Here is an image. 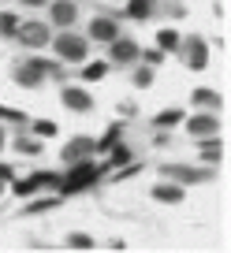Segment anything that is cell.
<instances>
[{
    "instance_id": "obj_2",
    "label": "cell",
    "mask_w": 231,
    "mask_h": 253,
    "mask_svg": "<svg viewBox=\"0 0 231 253\" xmlns=\"http://www.w3.org/2000/svg\"><path fill=\"white\" fill-rule=\"evenodd\" d=\"M48 45H52L56 56H60V60H67V63H82V60H86V52H90V41L79 38V34H71V30L56 34Z\"/></svg>"
},
{
    "instance_id": "obj_11",
    "label": "cell",
    "mask_w": 231,
    "mask_h": 253,
    "mask_svg": "<svg viewBox=\"0 0 231 253\" xmlns=\"http://www.w3.org/2000/svg\"><path fill=\"white\" fill-rule=\"evenodd\" d=\"M186 130H190L194 138H209V134H216L220 130V119L209 112V116H190L186 119Z\"/></svg>"
},
{
    "instance_id": "obj_3",
    "label": "cell",
    "mask_w": 231,
    "mask_h": 253,
    "mask_svg": "<svg viewBox=\"0 0 231 253\" xmlns=\"http://www.w3.org/2000/svg\"><path fill=\"white\" fill-rule=\"evenodd\" d=\"M11 38H19V45H26V48H45L52 41V26L48 23H19V30Z\"/></svg>"
},
{
    "instance_id": "obj_4",
    "label": "cell",
    "mask_w": 231,
    "mask_h": 253,
    "mask_svg": "<svg viewBox=\"0 0 231 253\" xmlns=\"http://www.w3.org/2000/svg\"><path fill=\"white\" fill-rule=\"evenodd\" d=\"M93 179H97V168L90 164V160H79L75 171L67 175V179H60V190H64V194H79V190H86Z\"/></svg>"
},
{
    "instance_id": "obj_12",
    "label": "cell",
    "mask_w": 231,
    "mask_h": 253,
    "mask_svg": "<svg viewBox=\"0 0 231 253\" xmlns=\"http://www.w3.org/2000/svg\"><path fill=\"white\" fill-rule=\"evenodd\" d=\"M93 138H75V142L64 145V160L67 164H79V160H90V153H93Z\"/></svg>"
},
{
    "instance_id": "obj_24",
    "label": "cell",
    "mask_w": 231,
    "mask_h": 253,
    "mask_svg": "<svg viewBox=\"0 0 231 253\" xmlns=\"http://www.w3.org/2000/svg\"><path fill=\"white\" fill-rule=\"evenodd\" d=\"M135 86L138 89H149L153 86V67H138V71H135Z\"/></svg>"
},
{
    "instance_id": "obj_28",
    "label": "cell",
    "mask_w": 231,
    "mask_h": 253,
    "mask_svg": "<svg viewBox=\"0 0 231 253\" xmlns=\"http://www.w3.org/2000/svg\"><path fill=\"white\" fill-rule=\"evenodd\" d=\"M127 160H131V153H127V149L120 145V149L112 153V160H108V164H127Z\"/></svg>"
},
{
    "instance_id": "obj_8",
    "label": "cell",
    "mask_w": 231,
    "mask_h": 253,
    "mask_svg": "<svg viewBox=\"0 0 231 253\" xmlns=\"http://www.w3.org/2000/svg\"><path fill=\"white\" fill-rule=\"evenodd\" d=\"M108 60L112 63H135L138 60V45L131 38H112L108 41Z\"/></svg>"
},
{
    "instance_id": "obj_26",
    "label": "cell",
    "mask_w": 231,
    "mask_h": 253,
    "mask_svg": "<svg viewBox=\"0 0 231 253\" xmlns=\"http://www.w3.org/2000/svg\"><path fill=\"white\" fill-rule=\"evenodd\" d=\"M67 246H75V250H93V238L90 235H67Z\"/></svg>"
},
{
    "instance_id": "obj_16",
    "label": "cell",
    "mask_w": 231,
    "mask_h": 253,
    "mask_svg": "<svg viewBox=\"0 0 231 253\" xmlns=\"http://www.w3.org/2000/svg\"><path fill=\"white\" fill-rule=\"evenodd\" d=\"M157 45H160V52H176V48H179V34L176 30H160Z\"/></svg>"
},
{
    "instance_id": "obj_32",
    "label": "cell",
    "mask_w": 231,
    "mask_h": 253,
    "mask_svg": "<svg viewBox=\"0 0 231 253\" xmlns=\"http://www.w3.org/2000/svg\"><path fill=\"white\" fill-rule=\"evenodd\" d=\"M4 142H8V138H4V126H0V149H4Z\"/></svg>"
},
{
    "instance_id": "obj_7",
    "label": "cell",
    "mask_w": 231,
    "mask_h": 253,
    "mask_svg": "<svg viewBox=\"0 0 231 253\" xmlns=\"http://www.w3.org/2000/svg\"><path fill=\"white\" fill-rule=\"evenodd\" d=\"M60 101H64V108L79 112V116L93 112V97H90L86 89H79V86H64V89H60Z\"/></svg>"
},
{
    "instance_id": "obj_29",
    "label": "cell",
    "mask_w": 231,
    "mask_h": 253,
    "mask_svg": "<svg viewBox=\"0 0 231 253\" xmlns=\"http://www.w3.org/2000/svg\"><path fill=\"white\" fill-rule=\"evenodd\" d=\"M52 205H56V201H34L30 212H45V209H52Z\"/></svg>"
},
{
    "instance_id": "obj_6",
    "label": "cell",
    "mask_w": 231,
    "mask_h": 253,
    "mask_svg": "<svg viewBox=\"0 0 231 253\" xmlns=\"http://www.w3.org/2000/svg\"><path fill=\"white\" fill-rule=\"evenodd\" d=\"M75 19H79V4H75V0H52V8H48V23L52 26L67 30Z\"/></svg>"
},
{
    "instance_id": "obj_5",
    "label": "cell",
    "mask_w": 231,
    "mask_h": 253,
    "mask_svg": "<svg viewBox=\"0 0 231 253\" xmlns=\"http://www.w3.org/2000/svg\"><path fill=\"white\" fill-rule=\"evenodd\" d=\"M164 175H168V179H176L179 186H190V182H209V179H213V171H209V168H179V164H168Z\"/></svg>"
},
{
    "instance_id": "obj_30",
    "label": "cell",
    "mask_w": 231,
    "mask_h": 253,
    "mask_svg": "<svg viewBox=\"0 0 231 253\" xmlns=\"http://www.w3.org/2000/svg\"><path fill=\"white\" fill-rule=\"evenodd\" d=\"M19 4H23V8H45L48 0H19Z\"/></svg>"
},
{
    "instance_id": "obj_1",
    "label": "cell",
    "mask_w": 231,
    "mask_h": 253,
    "mask_svg": "<svg viewBox=\"0 0 231 253\" xmlns=\"http://www.w3.org/2000/svg\"><path fill=\"white\" fill-rule=\"evenodd\" d=\"M56 71H60V63H56V60H41V56H34V60L19 63L15 71H11V79H15V86H23V89H38L41 82H45L48 75H56Z\"/></svg>"
},
{
    "instance_id": "obj_9",
    "label": "cell",
    "mask_w": 231,
    "mask_h": 253,
    "mask_svg": "<svg viewBox=\"0 0 231 253\" xmlns=\"http://www.w3.org/2000/svg\"><path fill=\"white\" fill-rule=\"evenodd\" d=\"M183 60L190 63V71H205V63H209L205 41H201V38H190V41H186V48H183Z\"/></svg>"
},
{
    "instance_id": "obj_20",
    "label": "cell",
    "mask_w": 231,
    "mask_h": 253,
    "mask_svg": "<svg viewBox=\"0 0 231 253\" xmlns=\"http://www.w3.org/2000/svg\"><path fill=\"white\" fill-rule=\"evenodd\" d=\"M216 157H220V142H216V134H209L205 145H201V160H209V164H213Z\"/></svg>"
},
{
    "instance_id": "obj_22",
    "label": "cell",
    "mask_w": 231,
    "mask_h": 253,
    "mask_svg": "<svg viewBox=\"0 0 231 253\" xmlns=\"http://www.w3.org/2000/svg\"><path fill=\"white\" fill-rule=\"evenodd\" d=\"M56 130H60V126H56L52 119H38V123H34V134L38 138H56Z\"/></svg>"
},
{
    "instance_id": "obj_10",
    "label": "cell",
    "mask_w": 231,
    "mask_h": 253,
    "mask_svg": "<svg viewBox=\"0 0 231 253\" xmlns=\"http://www.w3.org/2000/svg\"><path fill=\"white\" fill-rule=\"evenodd\" d=\"M90 38H93V41H104V45H108L112 38H120V26H116V19L97 15L93 23H90Z\"/></svg>"
},
{
    "instance_id": "obj_17",
    "label": "cell",
    "mask_w": 231,
    "mask_h": 253,
    "mask_svg": "<svg viewBox=\"0 0 231 253\" xmlns=\"http://www.w3.org/2000/svg\"><path fill=\"white\" fill-rule=\"evenodd\" d=\"M120 138H123V123H112V126H108V134H104L101 142H93V145H97V149H112Z\"/></svg>"
},
{
    "instance_id": "obj_21",
    "label": "cell",
    "mask_w": 231,
    "mask_h": 253,
    "mask_svg": "<svg viewBox=\"0 0 231 253\" xmlns=\"http://www.w3.org/2000/svg\"><path fill=\"white\" fill-rule=\"evenodd\" d=\"M153 123H157V126H176V123H183V112H179V108H172V112H160V116L153 119Z\"/></svg>"
},
{
    "instance_id": "obj_18",
    "label": "cell",
    "mask_w": 231,
    "mask_h": 253,
    "mask_svg": "<svg viewBox=\"0 0 231 253\" xmlns=\"http://www.w3.org/2000/svg\"><path fill=\"white\" fill-rule=\"evenodd\" d=\"M38 186H41V179H38V175H30V179H19L11 190H15V198H30V194H34Z\"/></svg>"
},
{
    "instance_id": "obj_23",
    "label": "cell",
    "mask_w": 231,
    "mask_h": 253,
    "mask_svg": "<svg viewBox=\"0 0 231 253\" xmlns=\"http://www.w3.org/2000/svg\"><path fill=\"white\" fill-rule=\"evenodd\" d=\"M19 30V15H8V11H0V34H15Z\"/></svg>"
},
{
    "instance_id": "obj_31",
    "label": "cell",
    "mask_w": 231,
    "mask_h": 253,
    "mask_svg": "<svg viewBox=\"0 0 231 253\" xmlns=\"http://www.w3.org/2000/svg\"><path fill=\"white\" fill-rule=\"evenodd\" d=\"M0 179H11V168L8 164H0Z\"/></svg>"
},
{
    "instance_id": "obj_15",
    "label": "cell",
    "mask_w": 231,
    "mask_h": 253,
    "mask_svg": "<svg viewBox=\"0 0 231 253\" xmlns=\"http://www.w3.org/2000/svg\"><path fill=\"white\" fill-rule=\"evenodd\" d=\"M153 11H157V0H131V4H127L131 19H149Z\"/></svg>"
},
{
    "instance_id": "obj_14",
    "label": "cell",
    "mask_w": 231,
    "mask_h": 253,
    "mask_svg": "<svg viewBox=\"0 0 231 253\" xmlns=\"http://www.w3.org/2000/svg\"><path fill=\"white\" fill-rule=\"evenodd\" d=\"M190 101L198 104V108H209V112H216V108H220V101H224V97L216 93V89H194V93H190Z\"/></svg>"
},
{
    "instance_id": "obj_33",
    "label": "cell",
    "mask_w": 231,
    "mask_h": 253,
    "mask_svg": "<svg viewBox=\"0 0 231 253\" xmlns=\"http://www.w3.org/2000/svg\"><path fill=\"white\" fill-rule=\"evenodd\" d=\"M0 194H4V179H0Z\"/></svg>"
},
{
    "instance_id": "obj_13",
    "label": "cell",
    "mask_w": 231,
    "mask_h": 253,
    "mask_svg": "<svg viewBox=\"0 0 231 253\" xmlns=\"http://www.w3.org/2000/svg\"><path fill=\"white\" fill-rule=\"evenodd\" d=\"M153 198L168 201V205H179V201H183V186H179V182H160V186L153 190Z\"/></svg>"
},
{
    "instance_id": "obj_19",
    "label": "cell",
    "mask_w": 231,
    "mask_h": 253,
    "mask_svg": "<svg viewBox=\"0 0 231 253\" xmlns=\"http://www.w3.org/2000/svg\"><path fill=\"white\" fill-rule=\"evenodd\" d=\"M104 75H108V63H104V60H97V63H86L82 79H86V82H97V79H104Z\"/></svg>"
},
{
    "instance_id": "obj_27",
    "label": "cell",
    "mask_w": 231,
    "mask_h": 253,
    "mask_svg": "<svg viewBox=\"0 0 231 253\" xmlns=\"http://www.w3.org/2000/svg\"><path fill=\"white\" fill-rule=\"evenodd\" d=\"M0 116L8 119V123H26V116H23V112H15V108H0Z\"/></svg>"
},
{
    "instance_id": "obj_25",
    "label": "cell",
    "mask_w": 231,
    "mask_h": 253,
    "mask_svg": "<svg viewBox=\"0 0 231 253\" xmlns=\"http://www.w3.org/2000/svg\"><path fill=\"white\" fill-rule=\"evenodd\" d=\"M15 149L26 153V157H34V153H41V145L34 142V138H15Z\"/></svg>"
}]
</instances>
